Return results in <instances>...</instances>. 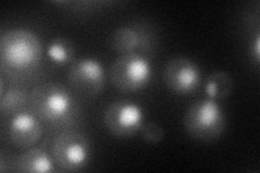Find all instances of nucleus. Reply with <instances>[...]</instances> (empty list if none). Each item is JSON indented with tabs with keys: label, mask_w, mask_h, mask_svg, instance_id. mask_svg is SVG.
<instances>
[{
	"label": "nucleus",
	"mask_w": 260,
	"mask_h": 173,
	"mask_svg": "<svg viewBox=\"0 0 260 173\" xmlns=\"http://www.w3.org/2000/svg\"><path fill=\"white\" fill-rule=\"evenodd\" d=\"M43 49L38 36L25 28L8 30L0 40L3 64L11 70H29L42 59Z\"/></svg>",
	"instance_id": "f257e3e1"
},
{
	"label": "nucleus",
	"mask_w": 260,
	"mask_h": 173,
	"mask_svg": "<svg viewBox=\"0 0 260 173\" xmlns=\"http://www.w3.org/2000/svg\"><path fill=\"white\" fill-rule=\"evenodd\" d=\"M188 134L199 141L211 142L220 137L225 128L222 107L213 98H204L193 103L183 119Z\"/></svg>",
	"instance_id": "f03ea898"
},
{
	"label": "nucleus",
	"mask_w": 260,
	"mask_h": 173,
	"mask_svg": "<svg viewBox=\"0 0 260 173\" xmlns=\"http://www.w3.org/2000/svg\"><path fill=\"white\" fill-rule=\"evenodd\" d=\"M34 115L46 121H61L73 109V98L67 87L59 82H46L37 86L29 95Z\"/></svg>",
	"instance_id": "7ed1b4c3"
},
{
	"label": "nucleus",
	"mask_w": 260,
	"mask_h": 173,
	"mask_svg": "<svg viewBox=\"0 0 260 173\" xmlns=\"http://www.w3.org/2000/svg\"><path fill=\"white\" fill-rule=\"evenodd\" d=\"M152 78L150 62L139 53L119 55L111 67V80L119 91L135 92L145 88Z\"/></svg>",
	"instance_id": "20e7f679"
},
{
	"label": "nucleus",
	"mask_w": 260,
	"mask_h": 173,
	"mask_svg": "<svg viewBox=\"0 0 260 173\" xmlns=\"http://www.w3.org/2000/svg\"><path fill=\"white\" fill-rule=\"evenodd\" d=\"M52 157L65 171H79L87 166L90 157V144L79 132L69 131L55 137L52 145Z\"/></svg>",
	"instance_id": "39448f33"
},
{
	"label": "nucleus",
	"mask_w": 260,
	"mask_h": 173,
	"mask_svg": "<svg viewBox=\"0 0 260 173\" xmlns=\"http://www.w3.org/2000/svg\"><path fill=\"white\" fill-rule=\"evenodd\" d=\"M144 115L139 105L130 101H116L104 113V123L111 133L119 137L132 136L143 126Z\"/></svg>",
	"instance_id": "423d86ee"
},
{
	"label": "nucleus",
	"mask_w": 260,
	"mask_h": 173,
	"mask_svg": "<svg viewBox=\"0 0 260 173\" xmlns=\"http://www.w3.org/2000/svg\"><path fill=\"white\" fill-rule=\"evenodd\" d=\"M70 86L81 95L95 96L105 82L102 64L92 57H83L73 62L68 74Z\"/></svg>",
	"instance_id": "0eeeda50"
},
{
	"label": "nucleus",
	"mask_w": 260,
	"mask_h": 173,
	"mask_svg": "<svg viewBox=\"0 0 260 173\" xmlns=\"http://www.w3.org/2000/svg\"><path fill=\"white\" fill-rule=\"evenodd\" d=\"M164 80L172 91L188 94L198 89L201 82V72L198 65L188 57H175L166 64Z\"/></svg>",
	"instance_id": "6e6552de"
},
{
	"label": "nucleus",
	"mask_w": 260,
	"mask_h": 173,
	"mask_svg": "<svg viewBox=\"0 0 260 173\" xmlns=\"http://www.w3.org/2000/svg\"><path fill=\"white\" fill-rule=\"evenodd\" d=\"M43 128L36 115L19 113L13 116L9 126V136L14 146L21 150L31 148L42 137Z\"/></svg>",
	"instance_id": "1a4fd4ad"
},
{
	"label": "nucleus",
	"mask_w": 260,
	"mask_h": 173,
	"mask_svg": "<svg viewBox=\"0 0 260 173\" xmlns=\"http://www.w3.org/2000/svg\"><path fill=\"white\" fill-rule=\"evenodd\" d=\"M16 170L23 173H48L53 171L52 161L40 148H28L15 162Z\"/></svg>",
	"instance_id": "9d476101"
},
{
	"label": "nucleus",
	"mask_w": 260,
	"mask_h": 173,
	"mask_svg": "<svg viewBox=\"0 0 260 173\" xmlns=\"http://www.w3.org/2000/svg\"><path fill=\"white\" fill-rule=\"evenodd\" d=\"M143 32L135 26H123L114 31L111 44L114 50L121 54L136 53L144 44Z\"/></svg>",
	"instance_id": "9b49d317"
},
{
	"label": "nucleus",
	"mask_w": 260,
	"mask_h": 173,
	"mask_svg": "<svg viewBox=\"0 0 260 173\" xmlns=\"http://www.w3.org/2000/svg\"><path fill=\"white\" fill-rule=\"evenodd\" d=\"M233 79L232 77L223 71H218L208 77L205 92L208 98L213 100H224L229 97L233 91Z\"/></svg>",
	"instance_id": "f8f14e48"
},
{
	"label": "nucleus",
	"mask_w": 260,
	"mask_h": 173,
	"mask_svg": "<svg viewBox=\"0 0 260 173\" xmlns=\"http://www.w3.org/2000/svg\"><path fill=\"white\" fill-rule=\"evenodd\" d=\"M28 94L19 88L7 90L3 95H0V111L4 116H15L22 113V110L28 102Z\"/></svg>",
	"instance_id": "ddd939ff"
},
{
	"label": "nucleus",
	"mask_w": 260,
	"mask_h": 173,
	"mask_svg": "<svg viewBox=\"0 0 260 173\" xmlns=\"http://www.w3.org/2000/svg\"><path fill=\"white\" fill-rule=\"evenodd\" d=\"M47 54L49 59L56 64H68L74 59L75 47L69 38L56 37L49 43Z\"/></svg>",
	"instance_id": "4468645a"
},
{
	"label": "nucleus",
	"mask_w": 260,
	"mask_h": 173,
	"mask_svg": "<svg viewBox=\"0 0 260 173\" xmlns=\"http://www.w3.org/2000/svg\"><path fill=\"white\" fill-rule=\"evenodd\" d=\"M140 133L144 141L156 144L162 141V139H164L165 135V131L157 122L149 121L146 123H143V126L140 130Z\"/></svg>",
	"instance_id": "2eb2a0df"
},
{
	"label": "nucleus",
	"mask_w": 260,
	"mask_h": 173,
	"mask_svg": "<svg viewBox=\"0 0 260 173\" xmlns=\"http://www.w3.org/2000/svg\"><path fill=\"white\" fill-rule=\"evenodd\" d=\"M260 38H259V36L256 38V43H255V51H254V53H255V59H256V61L258 62L259 61V56H260Z\"/></svg>",
	"instance_id": "dca6fc26"
}]
</instances>
